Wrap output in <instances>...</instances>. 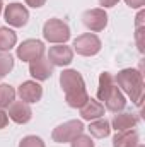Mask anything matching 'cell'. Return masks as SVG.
Instances as JSON below:
<instances>
[{
  "mask_svg": "<svg viewBox=\"0 0 145 147\" xmlns=\"http://www.w3.org/2000/svg\"><path fill=\"white\" fill-rule=\"evenodd\" d=\"M80 134H84V123L80 120H68V121L58 125L53 130L51 137H53L55 142L65 144V142H72L73 139L77 135H80Z\"/></svg>",
  "mask_w": 145,
  "mask_h": 147,
  "instance_id": "cell-4",
  "label": "cell"
},
{
  "mask_svg": "<svg viewBox=\"0 0 145 147\" xmlns=\"http://www.w3.org/2000/svg\"><path fill=\"white\" fill-rule=\"evenodd\" d=\"M44 53V45L39 39H26L17 46V57L22 62H31L43 57Z\"/></svg>",
  "mask_w": 145,
  "mask_h": 147,
  "instance_id": "cell-9",
  "label": "cell"
},
{
  "mask_svg": "<svg viewBox=\"0 0 145 147\" xmlns=\"http://www.w3.org/2000/svg\"><path fill=\"white\" fill-rule=\"evenodd\" d=\"M19 96H21V101L24 103H38L43 96V87L38 84L36 80H26L19 86Z\"/></svg>",
  "mask_w": 145,
  "mask_h": 147,
  "instance_id": "cell-12",
  "label": "cell"
},
{
  "mask_svg": "<svg viewBox=\"0 0 145 147\" xmlns=\"http://www.w3.org/2000/svg\"><path fill=\"white\" fill-rule=\"evenodd\" d=\"M46 58L53 67H65L73 62V50L67 45H55V46H50Z\"/></svg>",
  "mask_w": 145,
  "mask_h": 147,
  "instance_id": "cell-8",
  "label": "cell"
},
{
  "mask_svg": "<svg viewBox=\"0 0 145 147\" xmlns=\"http://www.w3.org/2000/svg\"><path fill=\"white\" fill-rule=\"evenodd\" d=\"M89 99V94H87V89H80V91H75V92H68L65 94V101L70 108H82Z\"/></svg>",
  "mask_w": 145,
  "mask_h": 147,
  "instance_id": "cell-19",
  "label": "cell"
},
{
  "mask_svg": "<svg viewBox=\"0 0 145 147\" xmlns=\"http://www.w3.org/2000/svg\"><path fill=\"white\" fill-rule=\"evenodd\" d=\"M82 22L89 31L99 33L108 26V14L104 9H89L82 14Z\"/></svg>",
  "mask_w": 145,
  "mask_h": 147,
  "instance_id": "cell-7",
  "label": "cell"
},
{
  "mask_svg": "<svg viewBox=\"0 0 145 147\" xmlns=\"http://www.w3.org/2000/svg\"><path fill=\"white\" fill-rule=\"evenodd\" d=\"M137 123H138V118L133 113H118V115H114V118L111 121V127L116 132H126V130L135 128Z\"/></svg>",
  "mask_w": 145,
  "mask_h": 147,
  "instance_id": "cell-15",
  "label": "cell"
},
{
  "mask_svg": "<svg viewBox=\"0 0 145 147\" xmlns=\"http://www.w3.org/2000/svg\"><path fill=\"white\" fill-rule=\"evenodd\" d=\"M70 144H72V147H94L92 139H91L89 135H84V134L77 135L72 142H70Z\"/></svg>",
  "mask_w": 145,
  "mask_h": 147,
  "instance_id": "cell-23",
  "label": "cell"
},
{
  "mask_svg": "<svg viewBox=\"0 0 145 147\" xmlns=\"http://www.w3.org/2000/svg\"><path fill=\"white\" fill-rule=\"evenodd\" d=\"M119 0H99V3L104 7V9H109V7H114Z\"/></svg>",
  "mask_w": 145,
  "mask_h": 147,
  "instance_id": "cell-27",
  "label": "cell"
},
{
  "mask_svg": "<svg viewBox=\"0 0 145 147\" xmlns=\"http://www.w3.org/2000/svg\"><path fill=\"white\" fill-rule=\"evenodd\" d=\"M79 110H80L82 120L92 121V120L103 118V115H104V105L99 103V101H96V99H92V98H89L87 103H85L82 108H79Z\"/></svg>",
  "mask_w": 145,
  "mask_h": 147,
  "instance_id": "cell-14",
  "label": "cell"
},
{
  "mask_svg": "<svg viewBox=\"0 0 145 147\" xmlns=\"http://www.w3.org/2000/svg\"><path fill=\"white\" fill-rule=\"evenodd\" d=\"M7 123H9V116H7V113H5V111L0 108V130H2V128H5V127H7Z\"/></svg>",
  "mask_w": 145,
  "mask_h": 147,
  "instance_id": "cell-25",
  "label": "cell"
},
{
  "mask_svg": "<svg viewBox=\"0 0 145 147\" xmlns=\"http://www.w3.org/2000/svg\"><path fill=\"white\" fill-rule=\"evenodd\" d=\"M7 116H9L12 121L22 125V123H28V121L33 118V110H31V106H29L28 103H24V101H14V103L9 106Z\"/></svg>",
  "mask_w": 145,
  "mask_h": 147,
  "instance_id": "cell-11",
  "label": "cell"
},
{
  "mask_svg": "<svg viewBox=\"0 0 145 147\" xmlns=\"http://www.w3.org/2000/svg\"><path fill=\"white\" fill-rule=\"evenodd\" d=\"M97 99L104 103V108L113 113H118L126 106V98L119 91L114 82V77L109 72H103L99 75V87H97Z\"/></svg>",
  "mask_w": 145,
  "mask_h": 147,
  "instance_id": "cell-1",
  "label": "cell"
},
{
  "mask_svg": "<svg viewBox=\"0 0 145 147\" xmlns=\"http://www.w3.org/2000/svg\"><path fill=\"white\" fill-rule=\"evenodd\" d=\"M43 38L53 45H65L70 39V28L62 19H48L43 26Z\"/></svg>",
  "mask_w": 145,
  "mask_h": 147,
  "instance_id": "cell-3",
  "label": "cell"
},
{
  "mask_svg": "<svg viewBox=\"0 0 145 147\" xmlns=\"http://www.w3.org/2000/svg\"><path fill=\"white\" fill-rule=\"evenodd\" d=\"M60 86L63 89L65 94L68 92H75V91H80V89H85V82L82 79V75L77 72V70H63L60 74Z\"/></svg>",
  "mask_w": 145,
  "mask_h": 147,
  "instance_id": "cell-10",
  "label": "cell"
},
{
  "mask_svg": "<svg viewBox=\"0 0 145 147\" xmlns=\"http://www.w3.org/2000/svg\"><path fill=\"white\" fill-rule=\"evenodd\" d=\"M138 146V134L132 128L126 132H116L113 139V147H137Z\"/></svg>",
  "mask_w": 145,
  "mask_h": 147,
  "instance_id": "cell-16",
  "label": "cell"
},
{
  "mask_svg": "<svg viewBox=\"0 0 145 147\" xmlns=\"http://www.w3.org/2000/svg\"><path fill=\"white\" fill-rule=\"evenodd\" d=\"M17 34L9 28H0V51H9L15 46Z\"/></svg>",
  "mask_w": 145,
  "mask_h": 147,
  "instance_id": "cell-18",
  "label": "cell"
},
{
  "mask_svg": "<svg viewBox=\"0 0 145 147\" xmlns=\"http://www.w3.org/2000/svg\"><path fill=\"white\" fill-rule=\"evenodd\" d=\"M15 99V91L10 84H2L0 86V108H9Z\"/></svg>",
  "mask_w": 145,
  "mask_h": 147,
  "instance_id": "cell-20",
  "label": "cell"
},
{
  "mask_svg": "<svg viewBox=\"0 0 145 147\" xmlns=\"http://www.w3.org/2000/svg\"><path fill=\"white\" fill-rule=\"evenodd\" d=\"M2 9H3V2L0 0V14H2Z\"/></svg>",
  "mask_w": 145,
  "mask_h": 147,
  "instance_id": "cell-28",
  "label": "cell"
},
{
  "mask_svg": "<svg viewBox=\"0 0 145 147\" xmlns=\"http://www.w3.org/2000/svg\"><path fill=\"white\" fill-rule=\"evenodd\" d=\"M26 3L29 7H33V9H39V7H43L46 3V0H26Z\"/></svg>",
  "mask_w": 145,
  "mask_h": 147,
  "instance_id": "cell-26",
  "label": "cell"
},
{
  "mask_svg": "<svg viewBox=\"0 0 145 147\" xmlns=\"http://www.w3.org/2000/svg\"><path fill=\"white\" fill-rule=\"evenodd\" d=\"M137 147H144V146H140V144H138V146H137Z\"/></svg>",
  "mask_w": 145,
  "mask_h": 147,
  "instance_id": "cell-29",
  "label": "cell"
},
{
  "mask_svg": "<svg viewBox=\"0 0 145 147\" xmlns=\"http://www.w3.org/2000/svg\"><path fill=\"white\" fill-rule=\"evenodd\" d=\"M114 82L123 89V92L132 99V103L140 106L144 96V77L137 69H123L121 72H118Z\"/></svg>",
  "mask_w": 145,
  "mask_h": 147,
  "instance_id": "cell-2",
  "label": "cell"
},
{
  "mask_svg": "<svg viewBox=\"0 0 145 147\" xmlns=\"http://www.w3.org/2000/svg\"><path fill=\"white\" fill-rule=\"evenodd\" d=\"M3 19L7 21L9 26H14V28H22L28 24L29 21V12L28 9L19 3V2H14V3H9L3 10Z\"/></svg>",
  "mask_w": 145,
  "mask_h": 147,
  "instance_id": "cell-6",
  "label": "cell"
},
{
  "mask_svg": "<svg viewBox=\"0 0 145 147\" xmlns=\"http://www.w3.org/2000/svg\"><path fill=\"white\" fill-rule=\"evenodd\" d=\"M19 147H44V142L36 135H28L19 142Z\"/></svg>",
  "mask_w": 145,
  "mask_h": 147,
  "instance_id": "cell-22",
  "label": "cell"
},
{
  "mask_svg": "<svg viewBox=\"0 0 145 147\" xmlns=\"http://www.w3.org/2000/svg\"><path fill=\"white\" fill-rule=\"evenodd\" d=\"M29 74H31L36 80H46V79H50L51 74H53V65L50 63L48 58L39 57L36 60H31V62H29Z\"/></svg>",
  "mask_w": 145,
  "mask_h": 147,
  "instance_id": "cell-13",
  "label": "cell"
},
{
  "mask_svg": "<svg viewBox=\"0 0 145 147\" xmlns=\"http://www.w3.org/2000/svg\"><path fill=\"white\" fill-rule=\"evenodd\" d=\"M12 69H14V57L9 51H0V79L12 72Z\"/></svg>",
  "mask_w": 145,
  "mask_h": 147,
  "instance_id": "cell-21",
  "label": "cell"
},
{
  "mask_svg": "<svg viewBox=\"0 0 145 147\" xmlns=\"http://www.w3.org/2000/svg\"><path fill=\"white\" fill-rule=\"evenodd\" d=\"M89 132L96 139H106L109 134H111V123H109L106 118L92 120V123L89 125Z\"/></svg>",
  "mask_w": 145,
  "mask_h": 147,
  "instance_id": "cell-17",
  "label": "cell"
},
{
  "mask_svg": "<svg viewBox=\"0 0 145 147\" xmlns=\"http://www.w3.org/2000/svg\"><path fill=\"white\" fill-rule=\"evenodd\" d=\"M101 46H103L101 39L96 34H92V33L80 34L73 41V50L79 55H82V57H94V55H97L101 51Z\"/></svg>",
  "mask_w": 145,
  "mask_h": 147,
  "instance_id": "cell-5",
  "label": "cell"
},
{
  "mask_svg": "<svg viewBox=\"0 0 145 147\" xmlns=\"http://www.w3.org/2000/svg\"><path fill=\"white\" fill-rule=\"evenodd\" d=\"M125 2H126V5L132 7V9H142L145 5V0H125Z\"/></svg>",
  "mask_w": 145,
  "mask_h": 147,
  "instance_id": "cell-24",
  "label": "cell"
}]
</instances>
